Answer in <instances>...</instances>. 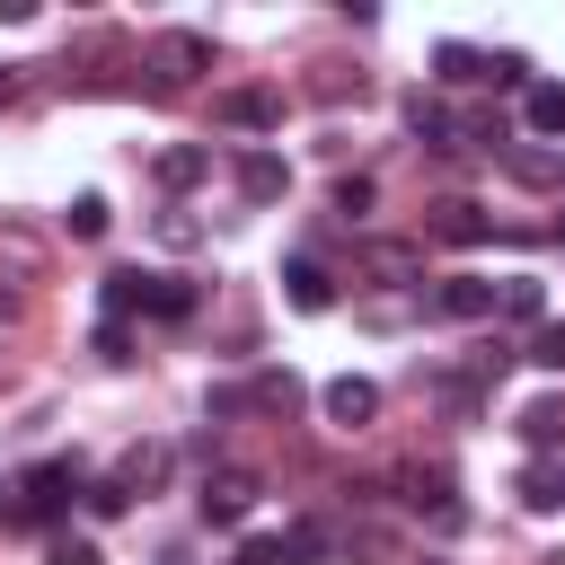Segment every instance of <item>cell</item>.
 Listing matches in <instances>:
<instances>
[{
	"label": "cell",
	"mask_w": 565,
	"mask_h": 565,
	"mask_svg": "<svg viewBox=\"0 0 565 565\" xmlns=\"http://www.w3.org/2000/svg\"><path fill=\"white\" fill-rule=\"evenodd\" d=\"M71 494H79V477H71V459H35V468L18 477V503H9V521H26V530H44V521H62V512H71Z\"/></svg>",
	"instance_id": "1"
},
{
	"label": "cell",
	"mask_w": 565,
	"mask_h": 565,
	"mask_svg": "<svg viewBox=\"0 0 565 565\" xmlns=\"http://www.w3.org/2000/svg\"><path fill=\"white\" fill-rule=\"evenodd\" d=\"M194 71H212V35H194V26H168V35L150 44V88H185Z\"/></svg>",
	"instance_id": "2"
},
{
	"label": "cell",
	"mask_w": 565,
	"mask_h": 565,
	"mask_svg": "<svg viewBox=\"0 0 565 565\" xmlns=\"http://www.w3.org/2000/svg\"><path fill=\"white\" fill-rule=\"evenodd\" d=\"M256 494H265V477H256V468H212L194 503H203V521H221V530H238V521L256 512Z\"/></svg>",
	"instance_id": "3"
},
{
	"label": "cell",
	"mask_w": 565,
	"mask_h": 565,
	"mask_svg": "<svg viewBox=\"0 0 565 565\" xmlns=\"http://www.w3.org/2000/svg\"><path fill=\"white\" fill-rule=\"evenodd\" d=\"M433 309L459 318V327H477V318H494V282H486V274H441V282H433Z\"/></svg>",
	"instance_id": "4"
},
{
	"label": "cell",
	"mask_w": 565,
	"mask_h": 565,
	"mask_svg": "<svg viewBox=\"0 0 565 565\" xmlns=\"http://www.w3.org/2000/svg\"><path fill=\"white\" fill-rule=\"evenodd\" d=\"M282 300H291L300 318H318V309H335V274H327L318 256H291V265H282Z\"/></svg>",
	"instance_id": "5"
},
{
	"label": "cell",
	"mask_w": 565,
	"mask_h": 565,
	"mask_svg": "<svg viewBox=\"0 0 565 565\" xmlns=\"http://www.w3.org/2000/svg\"><path fill=\"white\" fill-rule=\"evenodd\" d=\"M424 230H433L441 247H486V238H494V221H486L477 203H459V194H450V203H433V221H424Z\"/></svg>",
	"instance_id": "6"
},
{
	"label": "cell",
	"mask_w": 565,
	"mask_h": 565,
	"mask_svg": "<svg viewBox=\"0 0 565 565\" xmlns=\"http://www.w3.org/2000/svg\"><path fill=\"white\" fill-rule=\"evenodd\" d=\"M212 115H221V124H238V132H274V124H282V97H274V88H230Z\"/></svg>",
	"instance_id": "7"
},
{
	"label": "cell",
	"mask_w": 565,
	"mask_h": 565,
	"mask_svg": "<svg viewBox=\"0 0 565 565\" xmlns=\"http://www.w3.org/2000/svg\"><path fill=\"white\" fill-rule=\"evenodd\" d=\"M371 415H380V388H371V380H353V371H344V380H327V424L362 433Z\"/></svg>",
	"instance_id": "8"
},
{
	"label": "cell",
	"mask_w": 565,
	"mask_h": 565,
	"mask_svg": "<svg viewBox=\"0 0 565 565\" xmlns=\"http://www.w3.org/2000/svg\"><path fill=\"white\" fill-rule=\"evenodd\" d=\"M521 124H530L539 141H565V79H530V88H521Z\"/></svg>",
	"instance_id": "9"
},
{
	"label": "cell",
	"mask_w": 565,
	"mask_h": 565,
	"mask_svg": "<svg viewBox=\"0 0 565 565\" xmlns=\"http://www.w3.org/2000/svg\"><path fill=\"white\" fill-rule=\"evenodd\" d=\"M406 494H415V512H433L441 530H459V494H450V468H406Z\"/></svg>",
	"instance_id": "10"
},
{
	"label": "cell",
	"mask_w": 565,
	"mask_h": 565,
	"mask_svg": "<svg viewBox=\"0 0 565 565\" xmlns=\"http://www.w3.org/2000/svg\"><path fill=\"white\" fill-rule=\"evenodd\" d=\"M282 185H291V168H282L274 150H247V159H238V194H247V203H282Z\"/></svg>",
	"instance_id": "11"
},
{
	"label": "cell",
	"mask_w": 565,
	"mask_h": 565,
	"mask_svg": "<svg viewBox=\"0 0 565 565\" xmlns=\"http://www.w3.org/2000/svg\"><path fill=\"white\" fill-rule=\"evenodd\" d=\"M150 282H159V274H141V265H115V274H106V291H97V300H106V318L124 327L132 309H150Z\"/></svg>",
	"instance_id": "12"
},
{
	"label": "cell",
	"mask_w": 565,
	"mask_h": 565,
	"mask_svg": "<svg viewBox=\"0 0 565 565\" xmlns=\"http://www.w3.org/2000/svg\"><path fill=\"white\" fill-rule=\"evenodd\" d=\"M494 309L521 318V327H547V282L539 274H512V282H494Z\"/></svg>",
	"instance_id": "13"
},
{
	"label": "cell",
	"mask_w": 565,
	"mask_h": 565,
	"mask_svg": "<svg viewBox=\"0 0 565 565\" xmlns=\"http://www.w3.org/2000/svg\"><path fill=\"white\" fill-rule=\"evenodd\" d=\"M406 124H415V141H433V150H459V115H450V106H433L424 88L406 97Z\"/></svg>",
	"instance_id": "14"
},
{
	"label": "cell",
	"mask_w": 565,
	"mask_h": 565,
	"mask_svg": "<svg viewBox=\"0 0 565 565\" xmlns=\"http://www.w3.org/2000/svg\"><path fill=\"white\" fill-rule=\"evenodd\" d=\"M203 177H212V150H203V141L159 150V185H168V194H185V185H203Z\"/></svg>",
	"instance_id": "15"
},
{
	"label": "cell",
	"mask_w": 565,
	"mask_h": 565,
	"mask_svg": "<svg viewBox=\"0 0 565 565\" xmlns=\"http://www.w3.org/2000/svg\"><path fill=\"white\" fill-rule=\"evenodd\" d=\"M168 468H177V459H168V441H132V450H124V468H115V477H124V494H150V486H159V477H168Z\"/></svg>",
	"instance_id": "16"
},
{
	"label": "cell",
	"mask_w": 565,
	"mask_h": 565,
	"mask_svg": "<svg viewBox=\"0 0 565 565\" xmlns=\"http://www.w3.org/2000/svg\"><path fill=\"white\" fill-rule=\"evenodd\" d=\"M521 441L547 459V450L565 441V397H530V406H521Z\"/></svg>",
	"instance_id": "17"
},
{
	"label": "cell",
	"mask_w": 565,
	"mask_h": 565,
	"mask_svg": "<svg viewBox=\"0 0 565 565\" xmlns=\"http://www.w3.org/2000/svg\"><path fill=\"white\" fill-rule=\"evenodd\" d=\"M556 503H565V468L556 459H530L521 468V512H556Z\"/></svg>",
	"instance_id": "18"
},
{
	"label": "cell",
	"mask_w": 565,
	"mask_h": 565,
	"mask_svg": "<svg viewBox=\"0 0 565 565\" xmlns=\"http://www.w3.org/2000/svg\"><path fill=\"white\" fill-rule=\"evenodd\" d=\"M362 265H371V274H388V282H406V274H424V256H415L406 238H371V247H362Z\"/></svg>",
	"instance_id": "19"
},
{
	"label": "cell",
	"mask_w": 565,
	"mask_h": 565,
	"mask_svg": "<svg viewBox=\"0 0 565 565\" xmlns=\"http://www.w3.org/2000/svg\"><path fill=\"white\" fill-rule=\"evenodd\" d=\"M282 556H291V565H327V556H335L327 521H291V530H282Z\"/></svg>",
	"instance_id": "20"
},
{
	"label": "cell",
	"mask_w": 565,
	"mask_h": 565,
	"mask_svg": "<svg viewBox=\"0 0 565 565\" xmlns=\"http://www.w3.org/2000/svg\"><path fill=\"white\" fill-rule=\"evenodd\" d=\"M150 318H168V327H185V318H194V282H177V274H159V282H150Z\"/></svg>",
	"instance_id": "21"
},
{
	"label": "cell",
	"mask_w": 565,
	"mask_h": 565,
	"mask_svg": "<svg viewBox=\"0 0 565 565\" xmlns=\"http://www.w3.org/2000/svg\"><path fill=\"white\" fill-rule=\"evenodd\" d=\"M79 503H88V521H124V512H132V494H124V477H97V486H88Z\"/></svg>",
	"instance_id": "22"
},
{
	"label": "cell",
	"mask_w": 565,
	"mask_h": 565,
	"mask_svg": "<svg viewBox=\"0 0 565 565\" xmlns=\"http://www.w3.org/2000/svg\"><path fill=\"white\" fill-rule=\"evenodd\" d=\"M433 71H441V79H486V53H477V44H441Z\"/></svg>",
	"instance_id": "23"
},
{
	"label": "cell",
	"mask_w": 565,
	"mask_h": 565,
	"mask_svg": "<svg viewBox=\"0 0 565 565\" xmlns=\"http://www.w3.org/2000/svg\"><path fill=\"white\" fill-rule=\"evenodd\" d=\"M62 221H71V238H106V221H115V212H106V194H79Z\"/></svg>",
	"instance_id": "24"
},
{
	"label": "cell",
	"mask_w": 565,
	"mask_h": 565,
	"mask_svg": "<svg viewBox=\"0 0 565 565\" xmlns=\"http://www.w3.org/2000/svg\"><path fill=\"white\" fill-rule=\"evenodd\" d=\"M521 362H539V371H565V327H530Z\"/></svg>",
	"instance_id": "25"
},
{
	"label": "cell",
	"mask_w": 565,
	"mask_h": 565,
	"mask_svg": "<svg viewBox=\"0 0 565 565\" xmlns=\"http://www.w3.org/2000/svg\"><path fill=\"white\" fill-rule=\"evenodd\" d=\"M371 203H380V185H371V177H335V212H344V221H362Z\"/></svg>",
	"instance_id": "26"
},
{
	"label": "cell",
	"mask_w": 565,
	"mask_h": 565,
	"mask_svg": "<svg viewBox=\"0 0 565 565\" xmlns=\"http://www.w3.org/2000/svg\"><path fill=\"white\" fill-rule=\"evenodd\" d=\"M433 397H441V406H450V415H459V424H468V415H477V406H486V397H477V380H433Z\"/></svg>",
	"instance_id": "27"
},
{
	"label": "cell",
	"mask_w": 565,
	"mask_h": 565,
	"mask_svg": "<svg viewBox=\"0 0 565 565\" xmlns=\"http://www.w3.org/2000/svg\"><path fill=\"white\" fill-rule=\"evenodd\" d=\"M486 79H494V88H530V62H521V53H486Z\"/></svg>",
	"instance_id": "28"
},
{
	"label": "cell",
	"mask_w": 565,
	"mask_h": 565,
	"mask_svg": "<svg viewBox=\"0 0 565 565\" xmlns=\"http://www.w3.org/2000/svg\"><path fill=\"white\" fill-rule=\"evenodd\" d=\"M44 565H106V556H97V539H71V530H62V539H53V556H44Z\"/></svg>",
	"instance_id": "29"
},
{
	"label": "cell",
	"mask_w": 565,
	"mask_h": 565,
	"mask_svg": "<svg viewBox=\"0 0 565 565\" xmlns=\"http://www.w3.org/2000/svg\"><path fill=\"white\" fill-rule=\"evenodd\" d=\"M512 177H521V185H547L556 159H547V150H512Z\"/></svg>",
	"instance_id": "30"
},
{
	"label": "cell",
	"mask_w": 565,
	"mask_h": 565,
	"mask_svg": "<svg viewBox=\"0 0 565 565\" xmlns=\"http://www.w3.org/2000/svg\"><path fill=\"white\" fill-rule=\"evenodd\" d=\"M97 353H106V362H132V327H115V318H97Z\"/></svg>",
	"instance_id": "31"
},
{
	"label": "cell",
	"mask_w": 565,
	"mask_h": 565,
	"mask_svg": "<svg viewBox=\"0 0 565 565\" xmlns=\"http://www.w3.org/2000/svg\"><path fill=\"white\" fill-rule=\"evenodd\" d=\"M238 565H291V556H282V539H247V547H238Z\"/></svg>",
	"instance_id": "32"
},
{
	"label": "cell",
	"mask_w": 565,
	"mask_h": 565,
	"mask_svg": "<svg viewBox=\"0 0 565 565\" xmlns=\"http://www.w3.org/2000/svg\"><path fill=\"white\" fill-rule=\"evenodd\" d=\"M9 97H18V79H9V71H0V106H9Z\"/></svg>",
	"instance_id": "33"
},
{
	"label": "cell",
	"mask_w": 565,
	"mask_h": 565,
	"mask_svg": "<svg viewBox=\"0 0 565 565\" xmlns=\"http://www.w3.org/2000/svg\"><path fill=\"white\" fill-rule=\"evenodd\" d=\"M556 238H565V221H556Z\"/></svg>",
	"instance_id": "34"
}]
</instances>
